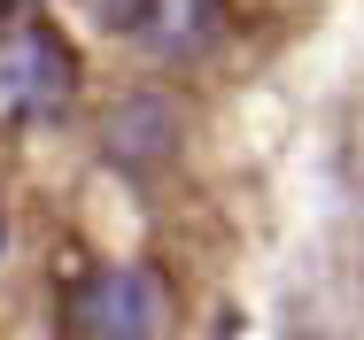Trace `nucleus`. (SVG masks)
<instances>
[{"label": "nucleus", "instance_id": "20e7f679", "mask_svg": "<svg viewBox=\"0 0 364 340\" xmlns=\"http://www.w3.org/2000/svg\"><path fill=\"white\" fill-rule=\"evenodd\" d=\"M171 147H178V116H171L163 93H132V101L109 116V155H117L124 170H155Z\"/></svg>", "mask_w": 364, "mask_h": 340}, {"label": "nucleus", "instance_id": "f03ea898", "mask_svg": "<svg viewBox=\"0 0 364 340\" xmlns=\"http://www.w3.org/2000/svg\"><path fill=\"white\" fill-rule=\"evenodd\" d=\"M77 333L85 340H147L155 333V278L147 271H109L77 294Z\"/></svg>", "mask_w": 364, "mask_h": 340}, {"label": "nucleus", "instance_id": "39448f33", "mask_svg": "<svg viewBox=\"0 0 364 340\" xmlns=\"http://www.w3.org/2000/svg\"><path fill=\"white\" fill-rule=\"evenodd\" d=\"M147 8H155V0H85V16H93L101 31H124V39H140Z\"/></svg>", "mask_w": 364, "mask_h": 340}, {"label": "nucleus", "instance_id": "f257e3e1", "mask_svg": "<svg viewBox=\"0 0 364 340\" xmlns=\"http://www.w3.org/2000/svg\"><path fill=\"white\" fill-rule=\"evenodd\" d=\"M0 93L31 116H55L77 93V62L55 23H8L0 31Z\"/></svg>", "mask_w": 364, "mask_h": 340}, {"label": "nucleus", "instance_id": "7ed1b4c3", "mask_svg": "<svg viewBox=\"0 0 364 340\" xmlns=\"http://www.w3.org/2000/svg\"><path fill=\"white\" fill-rule=\"evenodd\" d=\"M140 39L155 55H171V62H194V55H210L225 39V0H155Z\"/></svg>", "mask_w": 364, "mask_h": 340}]
</instances>
